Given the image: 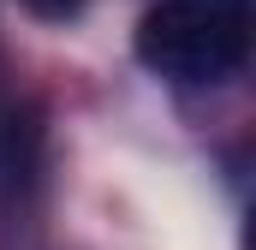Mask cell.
I'll use <instances>...</instances> for the list:
<instances>
[{"mask_svg":"<svg viewBox=\"0 0 256 250\" xmlns=\"http://www.w3.org/2000/svg\"><path fill=\"white\" fill-rule=\"evenodd\" d=\"M250 0H155L137 24V60L173 84H220L250 54Z\"/></svg>","mask_w":256,"mask_h":250,"instance_id":"cell-1","label":"cell"},{"mask_svg":"<svg viewBox=\"0 0 256 250\" xmlns=\"http://www.w3.org/2000/svg\"><path fill=\"white\" fill-rule=\"evenodd\" d=\"M30 12H42V18H66V12H78L84 0H24Z\"/></svg>","mask_w":256,"mask_h":250,"instance_id":"cell-2","label":"cell"}]
</instances>
